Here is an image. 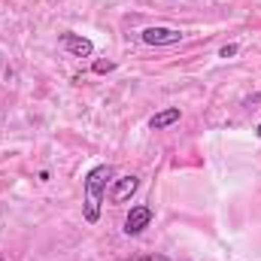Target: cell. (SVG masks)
I'll list each match as a JSON object with an SVG mask.
<instances>
[{"label": "cell", "mask_w": 261, "mask_h": 261, "mask_svg": "<svg viewBox=\"0 0 261 261\" xmlns=\"http://www.w3.org/2000/svg\"><path fill=\"white\" fill-rule=\"evenodd\" d=\"M116 179V167L113 164H97L88 170L85 176V222H97L100 219V203L107 195V186Z\"/></svg>", "instance_id": "6da1fadb"}, {"label": "cell", "mask_w": 261, "mask_h": 261, "mask_svg": "<svg viewBox=\"0 0 261 261\" xmlns=\"http://www.w3.org/2000/svg\"><path fill=\"white\" fill-rule=\"evenodd\" d=\"M140 37H143L146 46H176V43L182 40V31L164 28V24H152V28H146Z\"/></svg>", "instance_id": "7a4b0ae2"}, {"label": "cell", "mask_w": 261, "mask_h": 261, "mask_svg": "<svg viewBox=\"0 0 261 261\" xmlns=\"http://www.w3.org/2000/svg\"><path fill=\"white\" fill-rule=\"evenodd\" d=\"M149 225H152V206H146V203L130 206L128 219H125V234H128V237H137V234H143Z\"/></svg>", "instance_id": "3957f363"}, {"label": "cell", "mask_w": 261, "mask_h": 261, "mask_svg": "<svg viewBox=\"0 0 261 261\" xmlns=\"http://www.w3.org/2000/svg\"><path fill=\"white\" fill-rule=\"evenodd\" d=\"M140 189V179L134 176V173H128V176H119V179H113V189H110V200L113 203H125V200H130L134 197V192Z\"/></svg>", "instance_id": "277c9868"}, {"label": "cell", "mask_w": 261, "mask_h": 261, "mask_svg": "<svg viewBox=\"0 0 261 261\" xmlns=\"http://www.w3.org/2000/svg\"><path fill=\"white\" fill-rule=\"evenodd\" d=\"M61 46L70 55H76V58H88L94 52V43L85 40V37H79V34H61Z\"/></svg>", "instance_id": "5b68a950"}, {"label": "cell", "mask_w": 261, "mask_h": 261, "mask_svg": "<svg viewBox=\"0 0 261 261\" xmlns=\"http://www.w3.org/2000/svg\"><path fill=\"white\" fill-rule=\"evenodd\" d=\"M179 107H167V110H161V113H155L152 119H149V128L152 130H164V128H170V125H176L179 122Z\"/></svg>", "instance_id": "8992f818"}, {"label": "cell", "mask_w": 261, "mask_h": 261, "mask_svg": "<svg viewBox=\"0 0 261 261\" xmlns=\"http://www.w3.org/2000/svg\"><path fill=\"white\" fill-rule=\"evenodd\" d=\"M110 70H116L113 61H94V73H110Z\"/></svg>", "instance_id": "52a82bcc"}, {"label": "cell", "mask_w": 261, "mask_h": 261, "mask_svg": "<svg viewBox=\"0 0 261 261\" xmlns=\"http://www.w3.org/2000/svg\"><path fill=\"white\" fill-rule=\"evenodd\" d=\"M237 55V46L231 43V46H222V52H219V58H234Z\"/></svg>", "instance_id": "ba28073f"}, {"label": "cell", "mask_w": 261, "mask_h": 261, "mask_svg": "<svg viewBox=\"0 0 261 261\" xmlns=\"http://www.w3.org/2000/svg\"><path fill=\"white\" fill-rule=\"evenodd\" d=\"M134 261H170V258H164V255H143V258H134Z\"/></svg>", "instance_id": "9c48e42d"}, {"label": "cell", "mask_w": 261, "mask_h": 261, "mask_svg": "<svg viewBox=\"0 0 261 261\" xmlns=\"http://www.w3.org/2000/svg\"><path fill=\"white\" fill-rule=\"evenodd\" d=\"M255 134H258V137H261V125H258V128H255Z\"/></svg>", "instance_id": "30bf717a"}]
</instances>
